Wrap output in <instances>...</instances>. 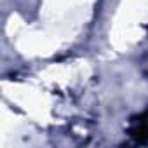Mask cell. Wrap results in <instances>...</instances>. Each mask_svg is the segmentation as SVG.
<instances>
[{"mask_svg":"<svg viewBox=\"0 0 148 148\" xmlns=\"http://www.w3.org/2000/svg\"><path fill=\"white\" fill-rule=\"evenodd\" d=\"M127 131L132 139H136L138 143H145L148 139V112H143L141 115L132 117Z\"/></svg>","mask_w":148,"mask_h":148,"instance_id":"cell-1","label":"cell"}]
</instances>
